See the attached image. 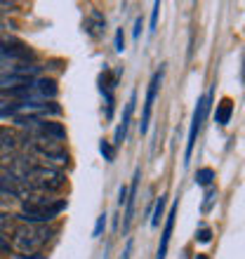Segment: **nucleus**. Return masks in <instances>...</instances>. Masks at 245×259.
<instances>
[{
  "mask_svg": "<svg viewBox=\"0 0 245 259\" xmlns=\"http://www.w3.org/2000/svg\"><path fill=\"white\" fill-rule=\"evenodd\" d=\"M28 151H31V156L33 158H40L45 160L43 165H50V167H64L68 165V153L64 149V144L57 142V139H48V137H35L31 135L26 142Z\"/></svg>",
  "mask_w": 245,
  "mask_h": 259,
  "instance_id": "nucleus-3",
  "label": "nucleus"
},
{
  "mask_svg": "<svg viewBox=\"0 0 245 259\" xmlns=\"http://www.w3.org/2000/svg\"><path fill=\"white\" fill-rule=\"evenodd\" d=\"M165 203H168V196H160L156 203V210H153V217H151V226H160V217H163Z\"/></svg>",
  "mask_w": 245,
  "mask_h": 259,
  "instance_id": "nucleus-14",
  "label": "nucleus"
},
{
  "mask_svg": "<svg viewBox=\"0 0 245 259\" xmlns=\"http://www.w3.org/2000/svg\"><path fill=\"white\" fill-rule=\"evenodd\" d=\"M210 106H212V92H208V95H203L200 99H198L196 111H193V120H191L189 142H186V153H184V163H186V165L191 163V153H193V149H196L198 132H200V127H203L205 118H208V111H210Z\"/></svg>",
  "mask_w": 245,
  "mask_h": 259,
  "instance_id": "nucleus-5",
  "label": "nucleus"
},
{
  "mask_svg": "<svg viewBox=\"0 0 245 259\" xmlns=\"http://www.w3.org/2000/svg\"><path fill=\"white\" fill-rule=\"evenodd\" d=\"M158 14H160V3H153V12H151V33L158 26Z\"/></svg>",
  "mask_w": 245,
  "mask_h": 259,
  "instance_id": "nucleus-18",
  "label": "nucleus"
},
{
  "mask_svg": "<svg viewBox=\"0 0 245 259\" xmlns=\"http://www.w3.org/2000/svg\"><path fill=\"white\" fill-rule=\"evenodd\" d=\"M215 198H217V191H215V189H208V193H205V203H203V210L205 212L210 210V205H212V200H215Z\"/></svg>",
  "mask_w": 245,
  "mask_h": 259,
  "instance_id": "nucleus-19",
  "label": "nucleus"
},
{
  "mask_svg": "<svg viewBox=\"0 0 245 259\" xmlns=\"http://www.w3.org/2000/svg\"><path fill=\"white\" fill-rule=\"evenodd\" d=\"M135 104H137V92H132L125 104V111H123V120L116 130V137H113V146H120L125 142V137H128V127H130V120H132V113H135Z\"/></svg>",
  "mask_w": 245,
  "mask_h": 259,
  "instance_id": "nucleus-9",
  "label": "nucleus"
},
{
  "mask_svg": "<svg viewBox=\"0 0 245 259\" xmlns=\"http://www.w3.org/2000/svg\"><path fill=\"white\" fill-rule=\"evenodd\" d=\"M177 210H179V203H172L170 212H168V219H165L163 236H160V245H158V254H156V259H165V257H168V247H170L172 229H175V219H177Z\"/></svg>",
  "mask_w": 245,
  "mask_h": 259,
  "instance_id": "nucleus-8",
  "label": "nucleus"
},
{
  "mask_svg": "<svg viewBox=\"0 0 245 259\" xmlns=\"http://www.w3.org/2000/svg\"><path fill=\"white\" fill-rule=\"evenodd\" d=\"M142 26H144L142 17H137V21H135V28H132V35H135V40H137V38H139V33H142Z\"/></svg>",
  "mask_w": 245,
  "mask_h": 259,
  "instance_id": "nucleus-21",
  "label": "nucleus"
},
{
  "mask_svg": "<svg viewBox=\"0 0 245 259\" xmlns=\"http://www.w3.org/2000/svg\"><path fill=\"white\" fill-rule=\"evenodd\" d=\"M17 146H19V137H17V132L10 130V127H0V158L12 156Z\"/></svg>",
  "mask_w": 245,
  "mask_h": 259,
  "instance_id": "nucleus-11",
  "label": "nucleus"
},
{
  "mask_svg": "<svg viewBox=\"0 0 245 259\" xmlns=\"http://www.w3.org/2000/svg\"><path fill=\"white\" fill-rule=\"evenodd\" d=\"M196 240H200V243H210V240H212V231L208 229V226H200V231H198Z\"/></svg>",
  "mask_w": 245,
  "mask_h": 259,
  "instance_id": "nucleus-17",
  "label": "nucleus"
},
{
  "mask_svg": "<svg viewBox=\"0 0 245 259\" xmlns=\"http://www.w3.org/2000/svg\"><path fill=\"white\" fill-rule=\"evenodd\" d=\"M128 200V186H120V191H118V205H123Z\"/></svg>",
  "mask_w": 245,
  "mask_h": 259,
  "instance_id": "nucleus-22",
  "label": "nucleus"
},
{
  "mask_svg": "<svg viewBox=\"0 0 245 259\" xmlns=\"http://www.w3.org/2000/svg\"><path fill=\"white\" fill-rule=\"evenodd\" d=\"M130 252H132V240H128V245H125V252H123V259H130Z\"/></svg>",
  "mask_w": 245,
  "mask_h": 259,
  "instance_id": "nucleus-23",
  "label": "nucleus"
},
{
  "mask_svg": "<svg viewBox=\"0 0 245 259\" xmlns=\"http://www.w3.org/2000/svg\"><path fill=\"white\" fill-rule=\"evenodd\" d=\"M24 182H26L31 189L40 193H57L66 186V175L57 167H50V165L43 163H31V167L24 175Z\"/></svg>",
  "mask_w": 245,
  "mask_h": 259,
  "instance_id": "nucleus-2",
  "label": "nucleus"
},
{
  "mask_svg": "<svg viewBox=\"0 0 245 259\" xmlns=\"http://www.w3.org/2000/svg\"><path fill=\"white\" fill-rule=\"evenodd\" d=\"M7 238H12V247L19 254L31 257V254L40 252V247L52 238V229L48 224H24V222H19Z\"/></svg>",
  "mask_w": 245,
  "mask_h": 259,
  "instance_id": "nucleus-1",
  "label": "nucleus"
},
{
  "mask_svg": "<svg viewBox=\"0 0 245 259\" xmlns=\"http://www.w3.org/2000/svg\"><path fill=\"white\" fill-rule=\"evenodd\" d=\"M116 50H118V52H123V50H125V35H123V28H118V31H116Z\"/></svg>",
  "mask_w": 245,
  "mask_h": 259,
  "instance_id": "nucleus-20",
  "label": "nucleus"
},
{
  "mask_svg": "<svg viewBox=\"0 0 245 259\" xmlns=\"http://www.w3.org/2000/svg\"><path fill=\"white\" fill-rule=\"evenodd\" d=\"M231 113H233V104L231 99L226 97V99H222V102L217 104V113H215V123H219L222 127L224 125H229V120H231Z\"/></svg>",
  "mask_w": 245,
  "mask_h": 259,
  "instance_id": "nucleus-12",
  "label": "nucleus"
},
{
  "mask_svg": "<svg viewBox=\"0 0 245 259\" xmlns=\"http://www.w3.org/2000/svg\"><path fill=\"white\" fill-rule=\"evenodd\" d=\"M85 33L90 35V38H95V40H99L104 35V31H106V19H104V14L99 12V10H90V14L85 17Z\"/></svg>",
  "mask_w": 245,
  "mask_h": 259,
  "instance_id": "nucleus-10",
  "label": "nucleus"
},
{
  "mask_svg": "<svg viewBox=\"0 0 245 259\" xmlns=\"http://www.w3.org/2000/svg\"><path fill=\"white\" fill-rule=\"evenodd\" d=\"M163 75H165V68L160 66V71L153 73L149 82V90H146V102H144V113H142V125H139V132L146 135L149 130V120H151V111H153V104H156V97H158V90H160V82H163Z\"/></svg>",
  "mask_w": 245,
  "mask_h": 259,
  "instance_id": "nucleus-6",
  "label": "nucleus"
},
{
  "mask_svg": "<svg viewBox=\"0 0 245 259\" xmlns=\"http://www.w3.org/2000/svg\"><path fill=\"white\" fill-rule=\"evenodd\" d=\"M64 210H66V200L50 198V200H43V203L24 205L21 212L17 214V222H24V224H48L55 217H59Z\"/></svg>",
  "mask_w": 245,
  "mask_h": 259,
  "instance_id": "nucleus-4",
  "label": "nucleus"
},
{
  "mask_svg": "<svg viewBox=\"0 0 245 259\" xmlns=\"http://www.w3.org/2000/svg\"><path fill=\"white\" fill-rule=\"evenodd\" d=\"M196 259H208V257H205V254H198V257Z\"/></svg>",
  "mask_w": 245,
  "mask_h": 259,
  "instance_id": "nucleus-25",
  "label": "nucleus"
},
{
  "mask_svg": "<svg viewBox=\"0 0 245 259\" xmlns=\"http://www.w3.org/2000/svg\"><path fill=\"white\" fill-rule=\"evenodd\" d=\"M212 179H215V172H212L210 167H203V170L196 172V184H198V186H205V189H210Z\"/></svg>",
  "mask_w": 245,
  "mask_h": 259,
  "instance_id": "nucleus-13",
  "label": "nucleus"
},
{
  "mask_svg": "<svg viewBox=\"0 0 245 259\" xmlns=\"http://www.w3.org/2000/svg\"><path fill=\"white\" fill-rule=\"evenodd\" d=\"M139 179H142V167H137L132 175V184L128 189V200H125V217H123V233L130 231L132 217H135V203H137V191H139Z\"/></svg>",
  "mask_w": 245,
  "mask_h": 259,
  "instance_id": "nucleus-7",
  "label": "nucleus"
},
{
  "mask_svg": "<svg viewBox=\"0 0 245 259\" xmlns=\"http://www.w3.org/2000/svg\"><path fill=\"white\" fill-rule=\"evenodd\" d=\"M99 151H102L104 160H109V163H113V158H116V149L111 146L106 139H102V144H99Z\"/></svg>",
  "mask_w": 245,
  "mask_h": 259,
  "instance_id": "nucleus-15",
  "label": "nucleus"
},
{
  "mask_svg": "<svg viewBox=\"0 0 245 259\" xmlns=\"http://www.w3.org/2000/svg\"><path fill=\"white\" fill-rule=\"evenodd\" d=\"M26 259H43V254H31V257H26Z\"/></svg>",
  "mask_w": 245,
  "mask_h": 259,
  "instance_id": "nucleus-24",
  "label": "nucleus"
},
{
  "mask_svg": "<svg viewBox=\"0 0 245 259\" xmlns=\"http://www.w3.org/2000/svg\"><path fill=\"white\" fill-rule=\"evenodd\" d=\"M104 229H106V214H99V217H97V224H95V231H92V238H99L104 233Z\"/></svg>",
  "mask_w": 245,
  "mask_h": 259,
  "instance_id": "nucleus-16",
  "label": "nucleus"
}]
</instances>
